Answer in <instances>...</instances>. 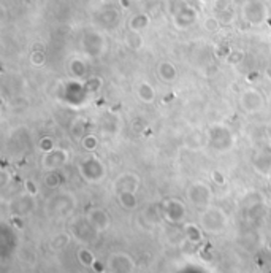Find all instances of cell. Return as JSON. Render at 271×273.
<instances>
[{
    "mask_svg": "<svg viewBox=\"0 0 271 273\" xmlns=\"http://www.w3.org/2000/svg\"><path fill=\"white\" fill-rule=\"evenodd\" d=\"M200 225L208 233H219L226 229L227 216L220 208H206L200 216Z\"/></svg>",
    "mask_w": 271,
    "mask_h": 273,
    "instance_id": "cell-1",
    "label": "cell"
},
{
    "mask_svg": "<svg viewBox=\"0 0 271 273\" xmlns=\"http://www.w3.org/2000/svg\"><path fill=\"white\" fill-rule=\"evenodd\" d=\"M108 270H111L113 273H134L135 262L128 254L116 252V254H111L108 259Z\"/></svg>",
    "mask_w": 271,
    "mask_h": 273,
    "instance_id": "cell-2",
    "label": "cell"
},
{
    "mask_svg": "<svg viewBox=\"0 0 271 273\" xmlns=\"http://www.w3.org/2000/svg\"><path fill=\"white\" fill-rule=\"evenodd\" d=\"M188 195H189V200L195 206L204 208V206H208V203L211 200V189L203 183H195L189 187Z\"/></svg>",
    "mask_w": 271,
    "mask_h": 273,
    "instance_id": "cell-3",
    "label": "cell"
},
{
    "mask_svg": "<svg viewBox=\"0 0 271 273\" xmlns=\"http://www.w3.org/2000/svg\"><path fill=\"white\" fill-rule=\"evenodd\" d=\"M164 216L170 222H181L186 216V206L181 200L170 199L164 203Z\"/></svg>",
    "mask_w": 271,
    "mask_h": 273,
    "instance_id": "cell-4",
    "label": "cell"
},
{
    "mask_svg": "<svg viewBox=\"0 0 271 273\" xmlns=\"http://www.w3.org/2000/svg\"><path fill=\"white\" fill-rule=\"evenodd\" d=\"M73 232H74V237H76L82 243H90L97 238V229H94V225H92L88 219H81L78 222L73 224Z\"/></svg>",
    "mask_w": 271,
    "mask_h": 273,
    "instance_id": "cell-5",
    "label": "cell"
},
{
    "mask_svg": "<svg viewBox=\"0 0 271 273\" xmlns=\"http://www.w3.org/2000/svg\"><path fill=\"white\" fill-rule=\"evenodd\" d=\"M88 221L94 225V229L98 232H104L110 227V216L102 208H92L88 211Z\"/></svg>",
    "mask_w": 271,
    "mask_h": 273,
    "instance_id": "cell-6",
    "label": "cell"
},
{
    "mask_svg": "<svg viewBox=\"0 0 271 273\" xmlns=\"http://www.w3.org/2000/svg\"><path fill=\"white\" fill-rule=\"evenodd\" d=\"M34 208V200L32 197L26 195V197H20L12 203V211L16 216H24V214H29Z\"/></svg>",
    "mask_w": 271,
    "mask_h": 273,
    "instance_id": "cell-7",
    "label": "cell"
},
{
    "mask_svg": "<svg viewBox=\"0 0 271 273\" xmlns=\"http://www.w3.org/2000/svg\"><path fill=\"white\" fill-rule=\"evenodd\" d=\"M118 191L119 192H136L140 181L135 175H124L120 180L118 181Z\"/></svg>",
    "mask_w": 271,
    "mask_h": 273,
    "instance_id": "cell-8",
    "label": "cell"
},
{
    "mask_svg": "<svg viewBox=\"0 0 271 273\" xmlns=\"http://www.w3.org/2000/svg\"><path fill=\"white\" fill-rule=\"evenodd\" d=\"M184 233H186V237H188V240L190 243H200L202 241V230L200 227H197L195 224H186V227H184Z\"/></svg>",
    "mask_w": 271,
    "mask_h": 273,
    "instance_id": "cell-9",
    "label": "cell"
},
{
    "mask_svg": "<svg viewBox=\"0 0 271 273\" xmlns=\"http://www.w3.org/2000/svg\"><path fill=\"white\" fill-rule=\"evenodd\" d=\"M70 243V237L67 233H58L56 237L50 241V248L52 251H62L67 244Z\"/></svg>",
    "mask_w": 271,
    "mask_h": 273,
    "instance_id": "cell-10",
    "label": "cell"
},
{
    "mask_svg": "<svg viewBox=\"0 0 271 273\" xmlns=\"http://www.w3.org/2000/svg\"><path fill=\"white\" fill-rule=\"evenodd\" d=\"M119 202L127 210H134L138 203L135 192H119Z\"/></svg>",
    "mask_w": 271,
    "mask_h": 273,
    "instance_id": "cell-11",
    "label": "cell"
},
{
    "mask_svg": "<svg viewBox=\"0 0 271 273\" xmlns=\"http://www.w3.org/2000/svg\"><path fill=\"white\" fill-rule=\"evenodd\" d=\"M78 260L82 263L84 267H92L97 259L94 257V254H92L88 248H81L78 251Z\"/></svg>",
    "mask_w": 271,
    "mask_h": 273,
    "instance_id": "cell-12",
    "label": "cell"
},
{
    "mask_svg": "<svg viewBox=\"0 0 271 273\" xmlns=\"http://www.w3.org/2000/svg\"><path fill=\"white\" fill-rule=\"evenodd\" d=\"M138 94H140V97L143 99V102H152L154 100V91L149 88L148 84H142Z\"/></svg>",
    "mask_w": 271,
    "mask_h": 273,
    "instance_id": "cell-13",
    "label": "cell"
},
{
    "mask_svg": "<svg viewBox=\"0 0 271 273\" xmlns=\"http://www.w3.org/2000/svg\"><path fill=\"white\" fill-rule=\"evenodd\" d=\"M92 268H96L97 273H102V271H104V265H100V262H98V260L94 262V265H92Z\"/></svg>",
    "mask_w": 271,
    "mask_h": 273,
    "instance_id": "cell-14",
    "label": "cell"
},
{
    "mask_svg": "<svg viewBox=\"0 0 271 273\" xmlns=\"http://www.w3.org/2000/svg\"><path fill=\"white\" fill-rule=\"evenodd\" d=\"M212 176H214V180H218V181H219V184H222V183H224V178H222V175H220L219 172H214V173H212Z\"/></svg>",
    "mask_w": 271,
    "mask_h": 273,
    "instance_id": "cell-15",
    "label": "cell"
},
{
    "mask_svg": "<svg viewBox=\"0 0 271 273\" xmlns=\"http://www.w3.org/2000/svg\"><path fill=\"white\" fill-rule=\"evenodd\" d=\"M27 187H29V192H30V195H34L36 191H35V186L32 184V181H27Z\"/></svg>",
    "mask_w": 271,
    "mask_h": 273,
    "instance_id": "cell-16",
    "label": "cell"
},
{
    "mask_svg": "<svg viewBox=\"0 0 271 273\" xmlns=\"http://www.w3.org/2000/svg\"><path fill=\"white\" fill-rule=\"evenodd\" d=\"M102 273H113V271H111V270H106V271H105V270H104V271H102Z\"/></svg>",
    "mask_w": 271,
    "mask_h": 273,
    "instance_id": "cell-17",
    "label": "cell"
}]
</instances>
